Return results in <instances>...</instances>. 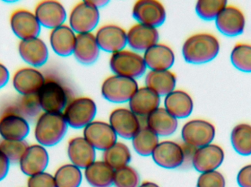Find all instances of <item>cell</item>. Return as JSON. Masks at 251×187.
<instances>
[{"label":"cell","instance_id":"cell-1","mask_svg":"<svg viewBox=\"0 0 251 187\" xmlns=\"http://www.w3.org/2000/svg\"><path fill=\"white\" fill-rule=\"evenodd\" d=\"M219 40L210 33L194 34L183 43V58L192 64H203L215 60L220 53Z\"/></svg>","mask_w":251,"mask_h":187},{"label":"cell","instance_id":"cell-2","mask_svg":"<svg viewBox=\"0 0 251 187\" xmlns=\"http://www.w3.org/2000/svg\"><path fill=\"white\" fill-rule=\"evenodd\" d=\"M68 128L63 113L43 112L35 122L34 136L40 145L52 147L66 136Z\"/></svg>","mask_w":251,"mask_h":187},{"label":"cell","instance_id":"cell-3","mask_svg":"<svg viewBox=\"0 0 251 187\" xmlns=\"http://www.w3.org/2000/svg\"><path fill=\"white\" fill-rule=\"evenodd\" d=\"M109 64L114 75L136 81L145 76L147 70L143 56L132 50L124 49L112 54Z\"/></svg>","mask_w":251,"mask_h":187},{"label":"cell","instance_id":"cell-4","mask_svg":"<svg viewBox=\"0 0 251 187\" xmlns=\"http://www.w3.org/2000/svg\"><path fill=\"white\" fill-rule=\"evenodd\" d=\"M97 105L93 99L88 97H77L69 101L63 116L68 126L75 129H84L97 116Z\"/></svg>","mask_w":251,"mask_h":187},{"label":"cell","instance_id":"cell-5","mask_svg":"<svg viewBox=\"0 0 251 187\" xmlns=\"http://www.w3.org/2000/svg\"><path fill=\"white\" fill-rule=\"evenodd\" d=\"M37 96L43 112L46 113H63L69 103L67 89L54 79H46Z\"/></svg>","mask_w":251,"mask_h":187},{"label":"cell","instance_id":"cell-6","mask_svg":"<svg viewBox=\"0 0 251 187\" xmlns=\"http://www.w3.org/2000/svg\"><path fill=\"white\" fill-rule=\"evenodd\" d=\"M100 21V9L91 0L77 3L71 10L69 16V26L78 34L92 33Z\"/></svg>","mask_w":251,"mask_h":187},{"label":"cell","instance_id":"cell-7","mask_svg":"<svg viewBox=\"0 0 251 187\" xmlns=\"http://www.w3.org/2000/svg\"><path fill=\"white\" fill-rule=\"evenodd\" d=\"M181 134L184 144L199 148L212 144L216 135V128L205 119H191L183 125Z\"/></svg>","mask_w":251,"mask_h":187},{"label":"cell","instance_id":"cell-8","mask_svg":"<svg viewBox=\"0 0 251 187\" xmlns=\"http://www.w3.org/2000/svg\"><path fill=\"white\" fill-rule=\"evenodd\" d=\"M138 89L137 81L113 75L103 82L101 93L107 101L121 104L128 103Z\"/></svg>","mask_w":251,"mask_h":187},{"label":"cell","instance_id":"cell-9","mask_svg":"<svg viewBox=\"0 0 251 187\" xmlns=\"http://www.w3.org/2000/svg\"><path fill=\"white\" fill-rule=\"evenodd\" d=\"M30 130L29 122L7 105L0 115V136L7 141H24Z\"/></svg>","mask_w":251,"mask_h":187},{"label":"cell","instance_id":"cell-10","mask_svg":"<svg viewBox=\"0 0 251 187\" xmlns=\"http://www.w3.org/2000/svg\"><path fill=\"white\" fill-rule=\"evenodd\" d=\"M133 18L137 23L151 27H159L167 18L165 6L156 0H139L133 5Z\"/></svg>","mask_w":251,"mask_h":187},{"label":"cell","instance_id":"cell-11","mask_svg":"<svg viewBox=\"0 0 251 187\" xmlns=\"http://www.w3.org/2000/svg\"><path fill=\"white\" fill-rule=\"evenodd\" d=\"M110 124L117 136L126 140H131L141 129L140 117L129 108L118 107L110 113Z\"/></svg>","mask_w":251,"mask_h":187},{"label":"cell","instance_id":"cell-12","mask_svg":"<svg viewBox=\"0 0 251 187\" xmlns=\"http://www.w3.org/2000/svg\"><path fill=\"white\" fill-rule=\"evenodd\" d=\"M10 25L14 35L21 41L38 38L41 26L35 13L26 9H18L12 13Z\"/></svg>","mask_w":251,"mask_h":187},{"label":"cell","instance_id":"cell-13","mask_svg":"<svg viewBox=\"0 0 251 187\" xmlns=\"http://www.w3.org/2000/svg\"><path fill=\"white\" fill-rule=\"evenodd\" d=\"M83 138L100 151L106 150L118 142V136L110 124L102 121H95L83 129Z\"/></svg>","mask_w":251,"mask_h":187},{"label":"cell","instance_id":"cell-14","mask_svg":"<svg viewBox=\"0 0 251 187\" xmlns=\"http://www.w3.org/2000/svg\"><path fill=\"white\" fill-rule=\"evenodd\" d=\"M225 159L222 147L211 144L196 148L192 160V166L196 171L203 173L215 171L219 168Z\"/></svg>","mask_w":251,"mask_h":187},{"label":"cell","instance_id":"cell-15","mask_svg":"<svg viewBox=\"0 0 251 187\" xmlns=\"http://www.w3.org/2000/svg\"><path fill=\"white\" fill-rule=\"evenodd\" d=\"M41 26L53 29L65 24L67 12L63 4L54 0L41 1L35 6L34 11Z\"/></svg>","mask_w":251,"mask_h":187},{"label":"cell","instance_id":"cell-16","mask_svg":"<svg viewBox=\"0 0 251 187\" xmlns=\"http://www.w3.org/2000/svg\"><path fill=\"white\" fill-rule=\"evenodd\" d=\"M100 49L115 54L127 46L126 31L116 24H105L99 28L95 34Z\"/></svg>","mask_w":251,"mask_h":187},{"label":"cell","instance_id":"cell-17","mask_svg":"<svg viewBox=\"0 0 251 187\" xmlns=\"http://www.w3.org/2000/svg\"><path fill=\"white\" fill-rule=\"evenodd\" d=\"M151 156L157 166L169 170L182 167L184 163L182 145L172 141L159 142Z\"/></svg>","mask_w":251,"mask_h":187},{"label":"cell","instance_id":"cell-18","mask_svg":"<svg viewBox=\"0 0 251 187\" xmlns=\"http://www.w3.org/2000/svg\"><path fill=\"white\" fill-rule=\"evenodd\" d=\"M215 21L218 31L227 37L239 36L246 29V16L234 5H227Z\"/></svg>","mask_w":251,"mask_h":187},{"label":"cell","instance_id":"cell-19","mask_svg":"<svg viewBox=\"0 0 251 187\" xmlns=\"http://www.w3.org/2000/svg\"><path fill=\"white\" fill-rule=\"evenodd\" d=\"M45 82L44 74L32 67L19 69L12 78L13 88L21 95L38 94Z\"/></svg>","mask_w":251,"mask_h":187},{"label":"cell","instance_id":"cell-20","mask_svg":"<svg viewBox=\"0 0 251 187\" xmlns=\"http://www.w3.org/2000/svg\"><path fill=\"white\" fill-rule=\"evenodd\" d=\"M127 45L135 52L144 53L159 43V33L156 28L136 23L126 32Z\"/></svg>","mask_w":251,"mask_h":187},{"label":"cell","instance_id":"cell-21","mask_svg":"<svg viewBox=\"0 0 251 187\" xmlns=\"http://www.w3.org/2000/svg\"><path fill=\"white\" fill-rule=\"evenodd\" d=\"M18 51L22 60L35 68L44 66L50 57L48 46L39 37L21 41Z\"/></svg>","mask_w":251,"mask_h":187},{"label":"cell","instance_id":"cell-22","mask_svg":"<svg viewBox=\"0 0 251 187\" xmlns=\"http://www.w3.org/2000/svg\"><path fill=\"white\" fill-rule=\"evenodd\" d=\"M49 162L50 157L45 147L32 144L27 147L19 164L22 173L30 177L45 171Z\"/></svg>","mask_w":251,"mask_h":187},{"label":"cell","instance_id":"cell-23","mask_svg":"<svg viewBox=\"0 0 251 187\" xmlns=\"http://www.w3.org/2000/svg\"><path fill=\"white\" fill-rule=\"evenodd\" d=\"M68 157L72 164L80 169H85L96 161V149L83 138L75 137L69 141Z\"/></svg>","mask_w":251,"mask_h":187},{"label":"cell","instance_id":"cell-24","mask_svg":"<svg viewBox=\"0 0 251 187\" xmlns=\"http://www.w3.org/2000/svg\"><path fill=\"white\" fill-rule=\"evenodd\" d=\"M147 69L153 71L170 70L175 63V53L165 44L157 43L143 53Z\"/></svg>","mask_w":251,"mask_h":187},{"label":"cell","instance_id":"cell-25","mask_svg":"<svg viewBox=\"0 0 251 187\" xmlns=\"http://www.w3.org/2000/svg\"><path fill=\"white\" fill-rule=\"evenodd\" d=\"M161 97L146 86L139 87L128 102V108L138 117H147L160 107Z\"/></svg>","mask_w":251,"mask_h":187},{"label":"cell","instance_id":"cell-26","mask_svg":"<svg viewBox=\"0 0 251 187\" xmlns=\"http://www.w3.org/2000/svg\"><path fill=\"white\" fill-rule=\"evenodd\" d=\"M100 46L93 33L78 34L73 55L83 65H91L98 60L100 54Z\"/></svg>","mask_w":251,"mask_h":187},{"label":"cell","instance_id":"cell-27","mask_svg":"<svg viewBox=\"0 0 251 187\" xmlns=\"http://www.w3.org/2000/svg\"><path fill=\"white\" fill-rule=\"evenodd\" d=\"M164 108L176 119H187L192 114L194 108L193 98L187 92L175 89L164 100Z\"/></svg>","mask_w":251,"mask_h":187},{"label":"cell","instance_id":"cell-28","mask_svg":"<svg viewBox=\"0 0 251 187\" xmlns=\"http://www.w3.org/2000/svg\"><path fill=\"white\" fill-rule=\"evenodd\" d=\"M76 39V34L69 25L63 24L51 29L50 33V46L60 57H69L73 54Z\"/></svg>","mask_w":251,"mask_h":187},{"label":"cell","instance_id":"cell-29","mask_svg":"<svg viewBox=\"0 0 251 187\" xmlns=\"http://www.w3.org/2000/svg\"><path fill=\"white\" fill-rule=\"evenodd\" d=\"M146 126L159 137H168L176 132L178 119L159 107L146 118Z\"/></svg>","mask_w":251,"mask_h":187},{"label":"cell","instance_id":"cell-30","mask_svg":"<svg viewBox=\"0 0 251 187\" xmlns=\"http://www.w3.org/2000/svg\"><path fill=\"white\" fill-rule=\"evenodd\" d=\"M176 81V76L171 70H150L146 73L145 86L157 94L159 97H165L175 90Z\"/></svg>","mask_w":251,"mask_h":187},{"label":"cell","instance_id":"cell-31","mask_svg":"<svg viewBox=\"0 0 251 187\" xmlns=\"http://www.w3.org/2000/svg\"><path fill=\"white\" fill-rule=\"evenodd\" d=\"M115 170L104 161H95L85 169V177L93 187H111Z\"/></svg>","mask_w":251,"mask_h":187},{"label":"cell","instance_id":"cell-32","mask_svg":"<svg viewBox=\"0 0 251 187\" xmlns=\"http://www.w3.org/2000/svg\"><path fill=\"white\" fill-rule=\"evenodd\" d=\"M131 143L137 154L143 157H148L152 155L159 144V136L145 126L131 139Z\"/></svg>","mask_w":251,"mask_h":187},{"label":"cell","instance_id":"cell-33","mask_svg":"<svg viewBox=\"0 0 251 187\" xmlns=\"http://www.w3.org/2000/svg\"><path fill=\"white\" fill-rule=\"evenodd\" d=\"M9 105L28 122L38 119L43 113L37 94L21 95L14 103Z\"/></svg>","mask_w":251,"mask_h":187},{"label":"cell","instance_id":"cell-34","mask_svg":"<svg viewBox=\"0 0 251 187\" xmlns=\"http://www.w3.org/2000/svg\"><path fill=\"white\" fill-rule=\"evenodd\" d=\"M102 161L114 170L128 166L131 160L129 148L122 142H117L103 152Z\"/></svg>","mask_w":251,"mask_h":187},{"label":"cell","instance_id":"cell-35","mask_svg":"<svg viewBox=\"0 0 251 187\" xmlns=\"http://www.w3.org/2000/svg\"><path fill=\"white\" fill-rule=\"evenodd\" d=\"M231 143L234 151L242 156L251 155V125H236L231 132Z\"/></svg>","mask_w":251,"mask_h":187},{"label":"cell","instance_id":"cell-36","mask_svg":"<svg viewBox=\"0 0 251 187\" xmlns=\"http://www.w3.org/2000/svg\"><path fill=\"white\" fill-rule=\"evenodd\" d=\"M56 187H79L82 183L80 168L73 164L60 166L54 175Z\"/></svg>","mask_w":251,"mask_h":187},{"label":"cell","instance_id":"cell-37","mask_svg":"<svg viewBox=\"0 0 251 187\" xmlns=\"http://www.w3.org/2000/svg\"><path fill=\"white\" fill-rule=\"evenodd\" d=\"M233 66L243 73H251V45L237 43L231 50L230 55Z\"/></svg>","mask_w":251,"mask_h":187},{"label":"cell","instance_id":"cell-38","mask_svg":"<svg viewBox=\"0 0 251 187\" xmlns=\"http://www.w3.org/2000/svg\"><path fill=\"white\" fill-rule=\"evenodd\" d=\"M227 5L226 0H199L196 4V12L203 20L215 21Z\"/></svg>","mask_w":251,"mask_h":187},{"label":"cell","instance_id":"cell-39","mask_svg":"<svg viewBox=\"0 0 251 187\" xmlns=\"http://www.w3.org/2000/svg\"><path fill=\"white\" fill-rule=\"evenodd\" d=\"M29 146L25 140L24 141H0V150L5 154L10 164H19L24 153Z\"/></svg>","mask_w":251,"mask_h":187},{"label":"cell","instance_id":"cell-40","mask_svg":"<svg viewBox=\"0 0 251 187\" xmlns=\"http://www.w3.org/2000/svg\"><path fill=\"white\" fill-rule=\"evenodd\" d=\"M140 182L137 170L130 166L115 170L113 185L116 187H139Z\"/></svg>","mask_w":251,"mask_h":187},{"label":"cell","instance_id":"cell-41","mask_svg":"<svg viewBox=\"0 0 251 187\" xmlns=\"http://www.w3.org/2000/svg\"><path fill=\"white\" fill-rule=\"evenodd\" d=\"M197 187H226V179L218 170L201 173Z\"/></svg>","mask_w":251,"mask_h":187},{"label":"cell","instance_id":"cell-42","mask_svg":"<svg viewBox=\"0 0 251 187\" xmlns=\"http://www.w3.org/2000/svg\"><path fill=\"white\" fill-rule=\"evenodd\" d=\"M27 187H56L54 176L43 172L29 177Z\"/></svg>","mask_w":251,"mask_h":187},{"label":"cell","instance_id":"cell-43","mask_svg":"<svg viewBox=\"0 0 251 187\" xmlns=\"http://www.w3.org/2000/svg\"><path fill=\"white\" fill-rule=\"evenodd\" d=\"M237 181L240 187H251V164L240 169L237 174Z\"/></svg>","mask_w":251,"mask_h":187},{"label":"cell","instance_id":"cell-44","mask_svg":"<svg viewBox=\"0 0 251 187\" xmlns=\"http://www.w3.org/2000/svg\"><path fill=\"white\" fill-rule=\"evenodd\" d=\"M10 163L5 154L0 150V182L7 176Z\"/></svg>","mask_w":251,"mask_h":187},{"label":"cell","instance_id":"cell-45","mask_svg":"<svg viewBox=\"0 0 251 187\" xmlns=\"http://www.w3.org/2000/svg\"><path fill=\"white\" fill-rule=\"evenodd\" d=\"M10 80V73L4 64L0 62V89L7 85Z\"/></svg>","mask_w":251,"mask_h":187},{"label":"cell","instance_id":"cell-46","mask_svg":"<svg viewBox=\"0 0 251 187\" xmlns=\"http://www.w3.org/2000/svg\"><path fill=\"white\" fill-rule=\"evenodd\" d=\"M91 1L94 3V5L99 9L104 7L109 3V1L107 0H91Z\"/></svg>","mask_w":251,"mask_h":187},{"label":"cell","instance_id":"cell-47","mask_svg":"<svg viewBox=\"0 0 251 187\" xmlns=\"http://www.w3.org/2000/svg\"><path fill=\"white\" fill-rule=\"evenodd\" d=\"M139 187H159L156 184L151 182H145Z\"/></svg>","mask_w":251,"mask_h":187}]
</instances>
